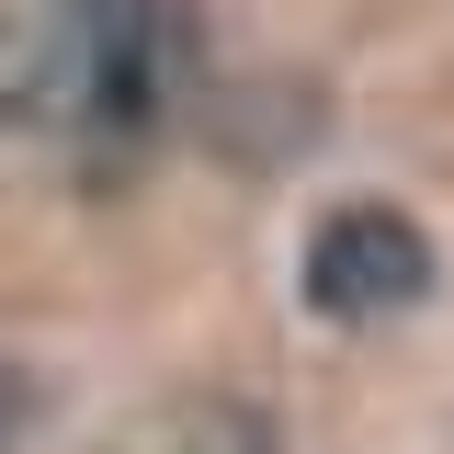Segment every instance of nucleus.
<instances>
[{"label":"nucleus","instance_id":"f257e3e1","mask_svg":"<svg viewBox=\"0 0 454 454\" xmlns=\"http://www.w3.org/2000/svg\"><path fill=\"white\" fill-rule=\"evenodd\" d=\"M432 295V239L397 205H330L307 239V307L318 318H397Z\"/></svg>","mask_w":454,"mask_h":454},{"label":"nucleus","instance_id":"f03ea898","mask_svg":"<svg viewBox=\"0 0 454 454\" xmlns=\"http://www.w3.org/2000/svg\"><path fill=\"white\" fill-rule=\"evenodd\" d=\"M148 35H160V0H80V68H91L103 137H125L148 114Z\"/></svg>","mask_w":454,"mask_h":454},{"label":"nucleus","instance_id":"7ed1b4c3","mask_svg":"<svg viewBox=\"0 0 454 454\" xmlns=\"http://www.w3.org/2000/svg\"><path fill=\"white\" fill-rule=\"evenodd\" d=\"M23 420H35V387H23V375H12V364H0V454L23 443Z\"/></svg>","mask_w":454,"mask_h":454}]
</instances>
